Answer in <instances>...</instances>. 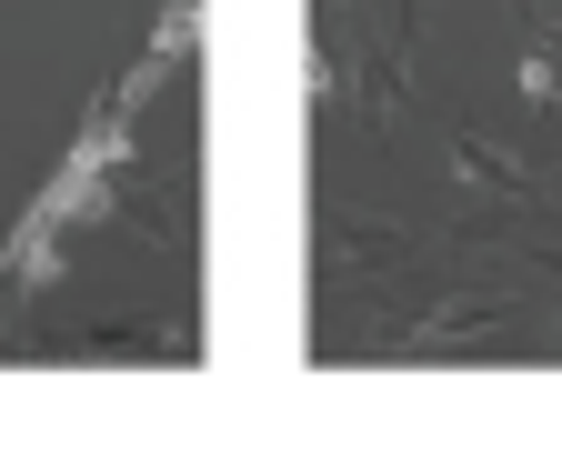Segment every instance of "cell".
Instances as JSON below:
<instances>
[{
	"label": "cell",
	"mask_w": 562,
	"mask_h": 462,
	"mask_svg": "<svg viewBox=\"0 0 562 462\" xmlns=\"http://www.w3.org/2000/svg\"><path fill=\"white\" fill-rule=\"evenodd\" d=\"M191 41H201V11H191V0H181V11H171V21L151 31V60H181Z\"/></svg>",
	"instance_id": "6da1fadb"
}]
</instances>
